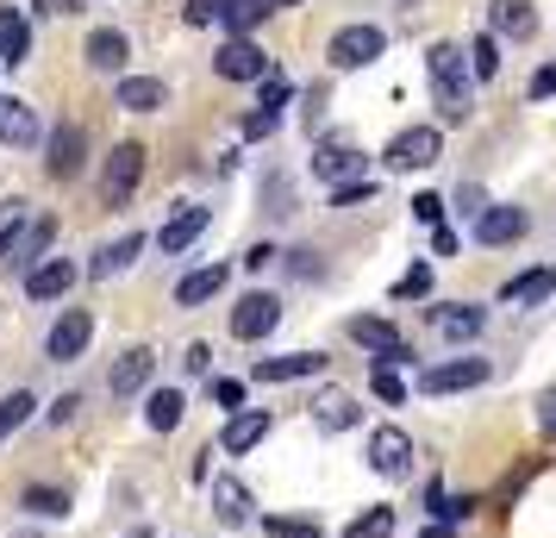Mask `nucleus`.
Wrapping results in <instances>:
<instances>
[{
    "instance_id": "nucleus-26",
    "label": "nucleus",
    "mask_w": 556,
    "mask_h": 538,
    "mask_svg": "<svg viewBox=\"0 0 556 538\" xmlns=\"http://www.w3.org/2000/svg\"><path fill=\"white\" fill-rule=\"evenodd\" d=\"M126 32H113V26H101V32H88V45H81V57H88V70H126Z\"/></svg>"
},
{
    "instance_id": "nucleus-42",
    "label": "nucleus",
    "mask_w": 556,
    "mask_h": 538,
    "mask_svg": "<svg viewBox=\"0 0 556 538\" xmlns=\"http://www.w3.org/2000/svg\"><path fill=\"white\" fill-rule=\"evenodd\" d=\"M369 388H376V395L388 401V408H401V401H406V383L394 376V370H388V363H376V376H369Z\"/></svg>"
},
{
    "instance_id": "nucleus-3",
    "label": "nucleus",
    "mask_w": 556,
    "mask_h": 538,
    "mask_svg": "<svg viewBox=\"0 0 556 538\" xmlns=\"http://www.w3.org/2000/svg\"><path fill=\"white\" fill-rule=\"evenodd\" d=\"M438 157H444L438 126H406V132H394V145L381 151V163H388V170H431Z\"/></svg>"
},
{
    "instance_id": "nucleus-34",
    "label": "nucleus",
    "mask_w": 556,
    "mask_h": 538,
    "mask_svg": "<svg viewBox=\"0 0 556 538\" xmlns=\"http://www.w3.org/2000/svg\"><path fill=\"white\" fill-rule=\"evenodd\" d=\"M263 13H269V0H226V7H219V26H226L231 38H244Z\"/></svg>"
},
{
    "instance_id": "nucleus-44",
    "label": "nucleus",
    "mask_w": 556,
    "mask_h": 538,
    "mask_svg": "<svg viewBox=\"0 0 556 538\" xmlns=\"http://www.w3.org/2000/svg\"><path fill=\"white\" fill-rule=\"evenodd\" d=\"M413 220H419V226H438V220H444V201H438V195H413Z\"/></svg>"
},
{
    "instance_id": "nucleus-14",
    "label": "nucleus",
    "mask_w": 556,
    "mask_h": 538,
    "mask_svg": "<svg viewBox=\"0 0 556 538\" xmlns=\"http://www.w3.org/2000/svg\"><path fill=\"white\" fill-rule=\"evenodd\" d=\"M313 176L331 182V188H344V182L363 176V157L351 151V138H326V145L313 151Z\"/></svg>"
},
{
    "instance_id": "nucleus-8",
    "label": "nucleus",
    "mask_w": 556,
    "mask_h": 538,
    "mask_svg": "<svg viewBox=\"0 0 556 538\" xmlns=\"http://www.w3.org/2000/svg\"><path fill=\"white\" fill-rule=\"evenodd\" d=\"M213 70H219L226 82H263L276 63H269V51H263V45H251V38H226V45H219V57H213Z\"/></svg>"
},
{
    "instance_id": "nucleus-18",
    "label": "nucleus",
    "mask_w": 556,
    "mask_h": 538,
    "mask_svg": "<svg viewBox=\"0 0 556 538\" xmlns=\"http://www.w3.org/2000/svg\"><path fill=\"white\" fill-rule=\"evenodd\" d=\"M45 132H38V113H31L20 95H0V145H13V151H26V145H38Z\"/></svg>"
},
{
    "instance_id": "nucleus-38",
    "label": "nucleus",
    "mask_w": 556,
    "mask_h": 538,
    "mask_svg": "<svg viewBox=\"0 0 556 538\" xmlns=\"http://www.w3.org/2000/svg\"><path fill=\"white\" fill-rule=\"evenodd\" d=\"M426 501H431V513H438L444 526H451V520H469V513H476V495H463V501H456V495H444L438 483L426 488Z\"/></svg>"
},
{
    "instance_id": "nucleus-49",
    "label": "nucleus",
    "mask_w": 556,
    "mask_h": 538,
    "mask_svg": "<svg viewBox=\"0 0 556 538\" xmlns=\"http://www.w3.org/2000/svg\"><path fill=\"white\" fill-rule=\"evenodd\" d=\"M276 245H251V257H244V263H251V270H256V276H263V270H269V263H276Z\"/></svg>"
},
{
    "instance_id": "nucleus-52",
    "label": "nucleus",
    "mask_w": 556,
    "mask_h": 538,
    "mask_svg": "<svg viewBox=\"0 0 556 538\" xmlns=\"http://www.w3.org/2000/svg\"><path fill=\"white\" fill-rule=\"evenodd\" d=\"M13 245H20V207H13V220H7V226H0V257L13 251Z\"/></svg>"
},
{
    "instance_id": "nucleus-48",
    "label": "nucleus",
    "mask_w": 556,
    "mask_h": 538,
    "mask_svg": "<svg viewBox=\"0 0 556 538\" xmlns=\"http://www.w3.org/2000/svg\"><path fill=\"white\" fill-rule=\"evenodd\" d=\"M456 207H463V213L476 220V213H481V207H488V201H481V188H476V182H469V188H456Z\"/></svg>"
},
{
    "instance_id": "nucleus-39",
    "label": "nucleus",
    "mask_w": 556,
    "mask_h": 538,
    "mask_svg": "<svg viewBox=\"0 0 556 538\" xmlns=\"http://www.w3.org/2000/svg\"><path fill=\"white\" fill-rule=\"evenodd\" d=\"M376 201V182L369 176H356V182H344V188H331V207H369Z\"/></svg>"
},
{
    "instance_id": "nucleus-37",
    "label": "nucleus",
    "mask_w": 556,
    "mask_h": 538,
    "mask_svg": "<svg viewBox=\"0 0 556 538\" xmlns=\"http://www.w3.org/2000/svg\"><path fill=\"white\" fill-rule=\"evenodd\" d=\"M31 408H38V401H31L26 388H13V395L0 401V438H13V433H20V426L31 420Z\"/></svg>"
},
{
    "instance_id": "nucleus-12",
    "label": "nucleus",
    "mask_w": 556,
    "mask_h": 538,
    "mask_svg": "<svg viewBox=\"0 0 556 538\" xmlns=\"http://www.w3.org/2000/svg\"><path fill=\"white\" fill-rule=\"evenodd\" d=\"M76 263H70V257H45V263H31L26 270V295L31 301H63V295H70V288H76Z\"/></svg>"
},
{
    "instance_id": "nucleus-51",
    "label": "nucleus",
    "mask_w": 556,
    "mask_h": 538,
    "mask_svg": "<svg viewBox=\"0 0 556 538\" xmlns=\"http://www.w3.org/2000/svg\"><path fill=\"white\" fill-rule=\"evenodd\" d=\"M181 363H188L194 376H206V363H213V351H206V345H188V358H181Z\"/></svg>"
},
{
    "instance_id": "nucleus-53",
    "label": "nucleus",
    "mask_w": 556,
    "mask_h": 538,
    "mask_svg": "<svg viewBox=\"0 0 556 538\" xmlns=\"http://www.w3.org/2000/svg\"><path fill=\"white\" fill-rule=\"evenodd\" d=\"M538 420H544V433H556V395H544V413Z\"/></svg>"
},
{
    "instance_id": "nucleus-16",
    "label": "nucleus",
    "mask_w": 556,
    "mask_h": 538,
    "mask_svg": "<svg viewBox=\"0 0 556 538\" xmlns=\"http://www.w3.org/2000/svg\"><path fill=\"white\" fill-rule=\"evenodd\" d=\"M531 32H538L531 0H494V7H488V38H513V45H526Z\"/></svg>"
},
{
    "instance_id": "nucleus-5",
    "label": "nucleus",
    "mask_w": 556,
    "mask_h": 538,
    "mask_svg": "<svg viewBox=\"0 0 556 538\" xmlns=\"http://www.w3.org/2000/svg\"><path fill=\"white\" fill-rule=\"evenodd\" d=\"M388 51V38H381V26H338L331 32V70H363V63H376V57Z\"/></svg>"
},
{
    "instance_id": "nucleus-23",
    "label": "nucleus",
    "mask_w": 556,
    "mask_h": 538,
    "mask_svg": "<svg viewBox=\"0 0 556 538\" xmlns=\"http://www.w3.org/2000/svg\"><path fill=\"white\" fill-rule=\"evenodd\" d=\"M206 220H213L206 207H181L176 220H163V238H156V245H163V257H181V251H188V245L206 232Z\"/></svg>"
},
{
    "instance_id": "nucleus-36",
    "label": "nucleus",
    "mask_w": 556,
    "mask_h": 538,
    "mask_svg": "<svg viewBox=\"0 0 556 538\" xmlns=\"http://www.w3.org/2000/svg\"><path fill=\"white\" fill-rule=\"evenodd\" d=\"M344 538H394V508H369V513H356L351 526H344Z\"/></svg>"
},
{
    "instance_id": "nucleus-11",
    "label": "nucleus",
    "mask_w": 556,
    "mask_h": 538,
    "mask_svg": "<svg viewBox=\"0 0 556 538\" xmlns=\"http://www.w3.org/2000/svg\"><path fill=\"white\" fill-rule=\"evenodd\" d=\"M481 383H488V358H451V363H438V370L419 376L426 395H456V388H481Z\"/></svg>"
},
{
    "instance_id": "nucleus-19",
    "label": "nucleus",
    "mask_w": 556,
    "mask_h": 538,
    "mask_svg": "<svg viewBox=\"0 0 556 538\" xmlns=\"http://www.w3.org/2000/svg\"><path fill=\"white\" fill-rule=\"evenodd\" d=\"M356 420H363V408H356V395H344V388H326V395L313 401V426H319L326 438L351 433Z\"/></svg>"
},
{
    "instance_id": "nucleus-54",
    "label": "nucleus",
    "mask_w": 556,
    "mask_h": 538,
    "mask_svg": "<svg viewBox=\"0 0 556 538\" xmlns=\"http://www.w3.org/2000/svg\"><path fill=\"white\" fill-rule=\"evenodd\" d=\"M426 538H451V526H444V520H438V526H426Z\"/></svg>"
},
{
    "instance_id": "nucleus-22",
    "label": "nucleus",
    "mask_w": 556,
    "mask_h": 538,
    "mask_svg": "<svg viewBox=\"0 0 556 538\" xmlns=\"http://www.w3.org/2000/svg\"><path fill=\"white\" fill-rule=\"evenodd\" d=\"M31 57V26L20 7H0V70H20Z\"/></svg>"
},
{
    "instance_id": "nucleus-10",
    "label": "nucleus",
    "mask_w": 556,
    "mask_h": 538,
    "mask_svg": "<svg viewBox=\"0 0 556 538\" xmlns=\"http://www.w3.org/2000/svg\"><path fill=\"white\" fill-rule=\"evenodd\" d=\"M88 338H94V313H88V308H70V313H63V320L51 326L45 351H51L56 363H76L81 351H88Z\"/></svg>"
},
{
    "instance_id": "nucleus-27",
    "label": "nucleus",
    "mask_w": 556,
    "mask_h": 538,
    "mask_svg": "<svg viewBox=\"0 0 556 538\" xmlns=\"http://www.w3.org/2000/svg\"><path fill=\"white\" fill-rule=\"evenodd\" d=\"M113 101L126 107V113H156V107L169 101V88H163L156 76H126L119 88H113Z\"/></svg>"
},
{
    "instance_id": "nucleus-31",
    "label": "nucleus",
    "mask_w": 556,
    "mask_h": 538,
    "mask_svg": "<svg viewBox=\"0 0 556 538\" xmlns=\"http://www.w3.org/2000/svg\"><path fill=\"white\" fill-rule=\"evenodd\" d=\"M431 326H438L444 338H456V345H463V338H476L481 326H488V313L469 308V301H463V308H431Z\"/></svg>"
},
{
    "instance_id": "nucleus-1",
    "label": "nucleus",
    "mask_w": 556,
    "mask_h": 538,
    "mask_svg": "<svg viewBox=\"0 0 556 538\" xmlns=\"http://www.w3.org/2000/svg\"><path fill=\"white\" fill-rule=\"evenodd\" d=\"M431 63V95H438V120H469V63H463V45H431L426 51Z\"/></svg>"
},
{
    "instance_id": "nucleus-25",
    "label": "nucleus",
    "mask_w": 556,
    "mask_h": 538,
    "mask_svg": "<svg viewBox=\"0 0 556 538\" xmlns=\"http://www.w3.org/2000/svg\"><path fill=\"white\" fill-rule=\"evenodd\" d=\"M219 288H226V263H201L194 276H181L176 283V308H206Z\"/></svg>"
},
{
    "instance_id": "nucleus-4",
    "label": "nucleus",
    "mask_w": 556,
    "mask_h": 538,
    "mask_svg": "<svg viewBox=\"0 0 556 538\" xmlns=\"http://www.w3.org/2000/svg\"><path fill=\"white\" fill-rule=\"evenodd\" d=\"M138 176H144V145H113L101 170V201L106 207H126L138 195Z\"/></svg>"
},
{
    "instance_id": "nucleus-17",
    "label": "nucleus",
    "mask_w": 556,
    "mask_h": 538,
    "mask_svg": "<svg viewBox=\"0 0 556 538\" xmlns=\"http://www.w3.org/2000/svg\"><path fill=\"white\" fill-rule=\"evenodd\" d=\"M326 358L319 351H288V358H256V383H306V376H319Z\"/></svg>"
},
{
    "instance_id": "nucleus-24",
    "label": "nucleus",
    "mask_w": 556,
    "mask_h": 538,
    "mask_svg": "<svg viewBox=\"0 0 556 538\" xmlns=\"http://www.w3.org/2000/svg\"><path fill=\"white\" fill-rule=\"evenodd\" d=\"M138 251H144V238H138V232H126L119 245H101V251H94L88 276H94V283H113L119 270H131V263H138Z\"/></svg>"
},
{
    "instance_id": "nucleus-30",
    "label": "nucleus",
    "mask_w": 556,
    "mask_h": 538,
    "mask_svg": "<svg viewBox=\"0 0 556 538\" xmlns=\"http://www.w3.org/2000/svg\"><path fill=\"white\" fill-rule=\"evenodd\" d=\"M188 401H181V388H151V401H144V426L151 433H176Z\"/></svg>"
},
{
    "instance_id": "nucleus-7",
    "label": "nucleus",
    "mask_w": 556,
    "mask_h": 538,
    "mask_svg": "<svg viewBox=\"0 0 556 538\" xmlns=\"http://www.w3.org/2000/svg\"><path fill=\"white\" fill-rule=\"evenodd\" d=\"M276 326H281V301H276V295H263V288H256V295H244V301L231 308V338H244V345L269 338Z\"/></svg>"
},
{
    "instance_id": "nucleus-50",
    "label": "nucleus",
    "mask_w": 556,
    "mask_h": 538,
    "mask_svg": "<svg viewBox=\"0 0 556 538\" xmlns=\"http://www.w3.org/2000/svg\"><path fill=\"white\" fill-rule=\"evenodd\" d=\"M288 257H294V276H319V251H306L301 245V251H288Z\"/></svg>"
},
{
    "instance_id": "nucleus-28",
    "label": "nucleus",
    "mask_w": 556,
    "mask_h": 538,
    "mask_svg": "<svg viewBox=\"0 0 556 538\" xmlns=\"http://www.w3.org/2000/svg\"><path fill=\"white\" fill-rule=\"evenodd\" d=\"M213 513L226 526H244L251 520V488L238 483V476H213Z\"/></svg>"
},
{
    "instance_id": "nucleus-6",
    "label": "nucleus",
    "mask_w": 556,
    "mask_h": 538,
    "mask_svg": "<svg viewBox=\"0 0 556 538\" xmlns=\"http://www.w3.org/2000/svg\"><path fill=\"white\" fill-rule=\"evenodd\" d=\"M369 470L388 476V483L413 476V438H406L401 426H376V433H369Z\"/></svg>"
},
{
    "instance_id": "nucleus-35",
    "label": "nucleus",
    "mask_w": 556,
    "mask_h": 538,
    "mask_svg": "<svg viewBox=\"0 0 556 538\" xmlns=\"http://www.w3.org/2000/svg\"><path fill=\"white\" fill-rule=\"evenodd\" d=\"M20 508H26V513H45V520H63V513H70V495H63V488L31 483L26 495H20Z\"/></svg>"
},
{
    "instance_id": "nucleus-9",
    "label": "nucleus",
    "mask_w": 556,
    "mask_h": 538,
    "mask_svg": "<svg viewBox=\"0 0 556 538\" xmlns=\"http://www.w3.org/2000/svg\"><path fill=\"white\" fill-rule=\"evenodd\" d=\"M526 232H531L526 207H481V213H476V238L488 245V251H506V245H519Z\"/></svg>"
},
{
    "instance_id": "nucleus-56",
    "label": "nucleus",
    "mask_w": 556,
    "mask_h": 538,
    "mask_svg": "<svg viewBox=\"0 0 556 538\" xmlns=\"http://www.w3.org/2000/svg\"><path fill=\"white\" fill-rule=\"evenodd\" d=\"M13 538H38V533H13Z\"/></svg>"
},
{
    "instance_id": "nucleus-13",
    "label": "nucleus",
    "mask_w": 556,
    "mask_h": 538,
    "mask_svg": "<svg viewBox=\"0 0 556 538\" xmlns=\"http://www.w3.org/2000/svg\"><path fill=\"white\" fill-rule=\"evenodd\" d=\"M45 151H51L45 157V170H51L56 182H76L81 163H88V157H81L88 151V138H81V126H56L51 138H45Z\"/></svg>"
},
{
    "instance_id": "nucleus-21",
    "label": "nucleus",
    "mask_w": 556,
    "mask_h": 538,
    "mask_svg": "<svg viewBox=\"0 0 556 538\" xmlns=\"http://www.w3.org/2000/svg\"><path fill=\"white\" fill-rule=\"evenodd\" d=\"M281 107H288V82H281V70H269L263 76V101H256V113L244 120V138H269L281 120Z\"/></svg>"
},
{
    "instance_id": "nucleus-2",
    "label": "nucleus",
    "mask_w": 556,
    "mask_h": 538,
    "mask_svg": "<svg viewBox=\"0 0 556 538\" xmlns=\"http://www.w3.org/2000/svg\"><path fill=\"white\" fill-rule=\"evenodd\" d=\"M344 333H351V338H356V345H363V351H369L376 363H388V370H394V363H413V345H406V338L394 333V320H376V313H356V320L344 326Z\"/></svg>"
},
{
    "instance_id": "nucleus-20",
    "label": "nucleus",
    "mask_w": 556,
    "mask_h": 538,
    "mask_svg": "<svg viewBox=\"0 0 556 538\" xmlns=\"http://www.w3.org/2000/svg\"><path fill=\"white\" fill-rule=\"evenodd\" d=\"M151 376H156V351L138 345V351H126V358L106 370V388H113V395H138V388H151Z\"/></svg>"
},
{
    "instance_id": "nucleus-47",
    "label": "nucleus",
    "mask_w": 556,
    "mask_h": 538,
    "mask_svg": "<svg viewBox=\"0 0 556 538\" xmlns=\"http://www.w3.org/2000/svg\"><path fill=\"white\" fill-rule=\"evenodd\" d=\"M76 408H81V395H63V401H51V426H70V420H76Z\"/></svg>"
},
{
    "instance_id": "nucleus-32",
    "label": "nucleus",
    "mask_w": 556,
    "mask_h": 538,
    "mask_svg": "<svg viewBox=\"0 0 556 538\" xmlns=\"http://www.w3.org/2000/svg\"><path fill=\"white\" fill-rule=\"evenodd\" d=\"M263 538H326V526L313 513H269L263 520Z\"/></svg>"
},
{
    "instance_id": "nucleus-41",
    "label": "nucleus",
    "mask_w": 556,
    "mask_h": 538,
    "mask_svg": "<svg viewBox=\"0 0 556 538\" xmlns=\"http://www.w3.org/2000/svg\"><path fill=\"white\" fill-rule=\"evenodd\" d=\"M419 295H431V270L426 263H413L401 283H394V301H419Z\"/></svg>"
},
{
    "instance_id": "nucleus-29",
    "label": "nucleus",
    "mask_w": 556,
    "mask_h": 538,
    "mask_svg": "<svg viewBox=\"0 0 556 538\" xmlns=\"http://www.w3.org/2000/svg\"><path fill=\"white\" fill-rule=\"evenodd\" d=\"M551 288H556V270H526V276H513V283L501 288V301L506 308H538Z\"/></svg>"
},
{
    "instance_id": "nucleus-40",
    "label": "nucleus",
    "mask_w": 556,
    "mask_h": 538,
    "mask_svg": "<svg viewBox=\"0 0 556 538\" xmlns=\"http://www.w3.org/2000/svg\"><path fill=\"white\" fill-rule=\"evenodd\" d=\"M45 245H51V220H38V226H26V238L13 245V257H20V263H38V251H45Z\"/></svg>"
},
{
    "instance_id": "nucleus-33",
    "label": "nucleus",
    "mask_w": 556,
    "mask_h": 538,
    "mask_svg": "<svg viewBox=\"0 0 556 538\" xmlns=\"http://www.w3.org/2000/svg\"><path fill=\"white\" fill-rule=\"evenodd\" d=\"M469 76H476V82L501 76V38H488V32H476V38H469Z\"/></svg>"
},
{
    "instance_id": "nucleus-15",
    "label": "nucleus",
    "mask_w": 556,
    "mask_h": 538,
    "mask_svg": "<svg viewBox=\"0 0 556 538\" xmlns=\"http://www.w3.org/2000/svg\"><path fill=\"white\" fill-rule=\"evenodd\" d=\"M263 438H269V413H263V408H244V413H231V420H226L219 451H226V458H244V451H256Z\"/></svg>"
},
{
    "instance_id": "nucleus-46",
    "label": "nucleus",
    "mask_w": 556,
    "mask_h": 538,
    "mask_svg": "<svg viewBox=\"0 0 556 538\" xmlns=\"http://www.w3.org/2000/svg\"><path fill=\"white\" fill-rule=\"evenodd\" d=\"M213 401L219 408H244V383H213Z\"/></svg>"
},
{
    "instance_id": "nucleus-45",
    "label": "nucleus",
    "mask_w": 556,
    "mask_h": 538,
    "mask_svg": "<svg viewBox=\"0 0 556 538\" xmlns=\"http://www.w3.org/2000/svg\"><path fill=\"white\" fill-rule=\"evenodd\" d=\"M556 95V63H544L538 76H531V101H551Z\"/></svg>"
},
{
    "instance_id": "nucleus-43",
    "label": "nucleus",
    "mask_w": 556,
    "mask_h": 538,
    "mask_svg": "<svg viewBox=\"0 0 556 538\" xmlns=\"http://www.w3.org/2000/svg\"><path fill=\"white\" fill-rule=\"evenodd\" d=\"M219 7H226V0H188V7H181V20H188V26H213V20H219Z\"/></svg>"
},
{
    "instance_id": "nucleus-55",
    "label": "nucleus",
    "mask_w": 556,
    "mask_h": 538,
    "mask_svg": "<svg viewBox=\"0 0 556 538\" xmlns=\"http://www.w3.org/2000/svg\"><path fill=\"white\" fill-rule=\"evenodd\" d=\"M126 538H151V526H138V533H126Z\"/></svg>"
}]
</instances>
